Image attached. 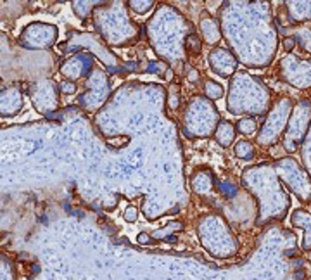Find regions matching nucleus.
<instances>
[{
  "instance_id": "nucleus-1",
  "label": "nucleus",
  "mask_w": 311,
  "mask_h": 280,
  "mask_svg": "<svg viewBox=\"0 0 311 280\" xmlns=\"http://www.w3.org/2000/svg\"><path fill=\"white\" fill-rule=\"evenodd\" d=\"M235 138V130H233V125L228 123V121H219L218 130H216V142L221 147H228Z\"/></svg>"
},
{
  "instance_id": "nucleus-2",
  "label": "nucleus",
  "mask_w": 311,
  "mask_h": 280,
  "mask_svg": "<svg viewBox=\"0 0 311 280\" xmlns=\"http://www.w3.org/2000/svg\"><path fill=\"white\" fill-rule=\"evenodd\" d=\"M235 154H237V157H240V159H253V157H254L253 144L242 140V142H239L235 146Z\"/></svg>"
},
{
  "instance_id": "nucleus-3",
  "label": "nucleus",
  "mask_w": 311,
  "mask_h": 280,
  "mask_svg": "<svg viewBox=\"0 0 311 280\" xmlns=\"http://www.w3.org/2000/svg\"><path fill=\"white\" fill-rule=\"evenodd\" d=\"M204 94L209 99L216 101V99H219V97L223 96V90H221V87H219L218 83H214V81L208 80V81H204Z\"/></svg>"
},
{
  "instance_id": "nucleus-4",
  "label": "nucleus",
  "mask_w": 311,
  "mask_h": 280,
  "mask_svg": "<svg viewBox=\"0 0 311 280\" xmlns=\"http://www.w3.org/2000/svg\"><path fill=\"white\" fill-rule=\"evenodd\" d=\"M168 106L173 111L178 109V106H180V88L175 83H171L170 90H168Z\"/></svg>"
},
{
  "instance_id": "nucleus-5",
  "label": "nucleus",
  "mask_w": 311,
  "mask_h": 280,
  "mask_svg": "<svg viewBox=\"0 0 311 280\" xmlns=\"http://www.w3.org/2000/svg\"><path fill=\"white\" fill-rule=\"evenodd\" d=\"M185 47L187 51H189L190 54H199L201 52V42L199 38L195 37V35H189L185 40Z\"/></svg>"
},
{
  "instance_id": "nucleus-6",
  "label": "nucleus",
  "mask_w": 311,
  "mask_h": 280,
  "mask_svg": "<svg viewBox=\"0 0 311 280\" xmlns=\"http://www.w3.org/2000/svg\"><path fill=\"white\" fill-rule=\"evenodd\" d=\"M237 128H239L240 133H253L256 128V123L253 118H244L237 123Z\"/></svg>"
},
{
  "instance_id": "nucleus-7",
  "label": "nucleus",
  "mask_w": 311,
  "mask_h": 280,
  "mask_svg": "<svg viewBox=\"0 0 311 280\" xmlns=\"http://www.w3.org/2000/svg\"><path fill=\"white\" fill-rule=\"evenodd\" d=\"M173 230H182L180 221H171V223L168 225L164 230H158V232H154L152 237H168V236H170V232H173Z\"/></svg>"
},
{
  "instance_id": "nucleus-8",
  "label": "nucleus",
  "mask_w": 311,
  "mask_h": 280,
  "mask_svg": "<svg viewBox=\"0 0 311 280\" xmlns=\"http://www.w3.org/2000/svg\"><path fill=\"white\" fill-rule=\"evenodd\" d=\"M130 7L135 12H139V14H144V12H147L152 7V2H130Z\"/></svg>"
},
{
  "instance_id": "nucleus-9",
  "label": "nucleus",
  "mask_w": 311,
  "mask_h": 280,
  "mask_svg": "<svg viewBox=\"0 0 311 280\" xmlns=\"http://www.w3.org/2000/svg\"><path fill=\"white\" fill-rule=\"evenodd\" d=\"M137 218H139V209H137L135 206L126 207V211H125V220L128 221V223H134V221H137Z\"/></svg>"
},
{
  "instance_id": "nucleus-10",
  "label": "nucleus",
  "mask_w": 311,
  "mask_h": 280,
  "mask_svg": "<svg viewBox=\"0 0 311 280\" xmlns=\"http://www.w3.org/2000/svg\"><path fill=\"white\" fill-rule=\"evenodd\" d=\"M61 92H62V94H68V96H73V94L76 92L75 81H71V80L62 81V83H61Z\"/></svg>"
},
{
  "instance_id": "nucleus-11",
  "label": "nucleus",
  "mask_w": 311,
  "mask_h": 280,
  "mask_svg": "<svg viewBox=\"0 0 311 280\" xmlns=\"http://www.w3.org/2000/svg\"><path fill=\"white\" fill-rule=\"evenodd\" d=\"M187 78H189V81H192V83L199 81V71L195 69V67L187 66Z\"/></svg>"
},
{
  "instance_id": "nucleus-12",
  "label": "nucleus",
  "mask_w": 311,
  "mask_h": 280,
  "mask_svg": "<svg viewBox=\"0 0 311 280\" xmlns=\"http://www.w3.org/2000/svg\"><path fill=\"white\" fill-rule=\"evenodd\" d=\"M150 239H152V236H149L147 232H140L139 236H137V242L142 244V246H145V244L150 242Z\"/></svg>"
},
{
  "instance_id": "nucleus-13",
  "label": "nucleus",
  "mask_w": 311,
  "mask_h": 280,
  "mask_svg": "<svg viewBox=\"0 0 311 280\" xmlns=\"http://www.w3.org/2000/svg\"><path fill=\"white\" fill-rule=\"evenodd\" d=\"M296 47V37H287V38H283V49L285 51H292V49Z\"/></svg>"
},
{
  "instance_id": "nucleus-14",
  "label": "nucleus",
  "mask_w": 311,
  "mask_h": 280,
  "mask_svg": "<svg viewBox=\"0 0 311 280\" xmlns=\"http://www.w3.org/2000/svg\"><path fill=\"white\" fill-rule=\"evenodd\" d=\"M219 189H221L225 194H232L233 192V187H227V185H219Z\"/></svg>"
},
{
  "instance_id": "nucleus-15",
  "label": "nucleus",
  "mask_w": 311,
  "mask_h": 280,
  "mask_svg": "<svg viewBox=\"0 0 311 280\" xmlns=\"http://www.w3.org/2000/svg\"><path fill=\"white\" fill-rule=\"evenodd\" d=\"M294 277H296V280H301V278H304V272H297V273L294 275Z\"/></svg>"
},
{
  "instance_id": "nucleus-16",
  "label": "nucleus",
  "mask_w": 311,
  "mask_h": 280,
  "mask_svg": "<svg viewBox=\"0 0 311 280\" xmlns=\"http://www.w3.org/2000/svg\"><path fill=\"white\" fill-rule=\"evenodd\" d=\"M164 76H166V80H171V78H173V71H171V69H168V71H166V75H164Z\"/></svg>"
}]
</instances>
